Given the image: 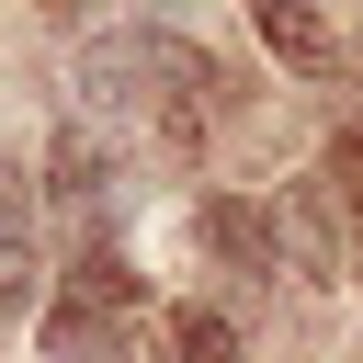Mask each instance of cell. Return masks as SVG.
<instances>
[{
  "instance_id": "1",
  "label": "cell",
  "mask_w": 363,
  "mask_h": 363,
  "mask_svg": "<svg viewBox=\"0 0 363 363\" xmlns=\"http://www.w3.org/2000/svg\"><path fill=\"white\" fill-rule=\"evenodd\" d=\"M272 238H284V272H295V284H340V272H352L340 204H329L318 182H284V193H272Z\"/></svg>"
},
{
  "instance_id": "2",
  "label": "cell",
  "mask_w": 363,
  "mask_h": 363,
  "mask_svg": "<svg viewBox=\"0 0 363 363\" xmlns=\"http://www.w3.org/2000/svg\"><path fill=\"white\" fill-rule=\"evenodd\" d=\"M45 193L91 227V216H125V147H102L91 125H68L57 136V159H45Z\"/></svg>"
},
{
  "instance_id": "3",
  "label": "cell",
  "mask_w": 363,
  "mask_h": 363,
  "mask_svg": "<svg viewBox=\"0 0 363 363\" xmlns=\"http://www.w3.org/2000/svg\"><path fill=\"white\" fill-rule=\"evenodd\" d=\"M250 34H261L295 79H329V68H340V34H329L318 0H250Z\"/></svg>"
},
{
  "instance_id": "4",
  "label": "cell",
  "mask_w": 363,
  "mask_h": 363,
  "mask_svg": "<svg viewBox=\"0 0 363 363\" xmlns=\"http://www.w3.org/2000/svg\"><path fill=\"white\" fill-rule=\"evenodd\" d=\"M193 238H204L216 261H238V272H272V261H284L272 216H261V204H238V193H204V204H193Z\"/></svg>"
},
{
  "instance_id": "5",
  "label": "cell",
  "mask_w": 363,
  "mask_h": 363,
  "mask_svg": "<svg viewBox=\"0 0 363 363\" xmlns=\"http://www.w3.org/2000/svg\"><path fill=\"white\" fill-rule=\"evenodd\" d=\"M159 363H238V318H216V306H170Z\"/></svg>"
},
{
  "instance_id": "6",
  "label": "cell",
  "mask_w": 363,
  "mask_h": 363,
  "mask_svg": "<svg viewBox=\"0 0 363 363\" xmlns=\"http://www.w3.org/2000/svg\"><path fill=\"white\" fill-rule=\"evenodd\" d=\"M45 295V261H34V238H0V318H23Z\"/></svg>"
},
{
  "instance_id": "7",
  "label": "cell",
  "mask_w": 363,
  "mask_h": 363,
  "mask_svg": "<svg viewBox=\"0 0 363 363\" xmlns=\"http://www.w3.org/2000/svg\"><path fill=\"white\" fill-rule=\"evenodd\" d=\"M0 238H34V170L0 159Z\"/></svg>"
},
{
  "instance_id": "8",
  "label": "cell",
  "mask_w": 363,
  "mask_h": 363,
  "mask_svg": "<svg viewBox=\"0 0 363 363\" xmlns=\"http://www.w3.org/2000/svg\"><path fill=\"white\" fill-rule=\"evenodd\" d=\"M329 170H340V193H352V216H363V125L329 136Z\"/></svg>"
},
{
  "instance_id": "9",
  "label": "cell",
  "mask_w": 363,
  "mask_h": 363,
  "mask_svg": "<svg viewBox=\"0 0 363 363\" xmlns=\"http://www.w3.org/2000/svg\"><path fill=\"white\" fill-rule=\"evenodd\" d=\"M45 11H79V0H45Z\"/></svg>"
}]
</instances>
